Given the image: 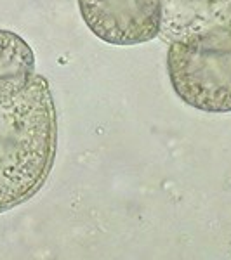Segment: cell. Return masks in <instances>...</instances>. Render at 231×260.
I'll return each instance as SVG.
<instances>
[{
  "label": "cell",
  "mask_w": 231,
  "mask_h": 260,
  "mask_svg": "<svg viewBox=\"0 0 231 260\" xmlns=\"http://www.w3.org/2000/svg\"><path fill=\"white\" fill-rule=\"evenodd\" d=\"M57 120L47 78L0 95V213L40 191L54 165Z\"/></svg>",
  "instance_id": "cell-1"
},
{
  "label": "cell",
  "mask_w": 231,
  "mask_h": 260,
  "mask_svg": "<svg viewBox=\"0 0 231 260\" xmlns=\"http://www.w3.org/2000/svg\"><path fill=\"white\" fill-rule=\"evenodd\" d=\"M167 71L176 95L205 113H231V47L169 44Z\"/></svg>",
  "instance_id": "cell-2"
},
{
  "label": "cell",
  "mask_w": 231,
  "mask_h": 260,
  "mask_svg": "<svg viewBox=\"0 0 231 260\" xmlns=\"http://www.w3.org/2000/svg\"><path fill=\"white\" fill-rule=\"evenodd\" d=\"M157 4L158 37L167 44L231 47V0H157Z\"/></svg>",
  "instance_id": "cell-3"
},
{
  "label": "cell",
  "mask_w": 231,
  "mask_h": 260,
  "mask_svg": "<svg viewBox=\"0 0 231 260\" xmlns=\"http://www.w3.org/2000/svg\"><path fill=\"white\" fill-rule=\"evenodd\" d=\"M87 28L110 45H137L160 30L157 0H77Z\"/></svg>",
  "instance_id": "cell-4"
},
{
  "label": "cell",
  "mask_w": 231,
  "mask_h": 260,
  "mask_svg": "<svg viewBox=\"0 0 231 260\" xmlns=\"http://www.w3.org/2000/svg\"><path fill=\"white\" fill-rule=\"evenodd\" d=\"M35 75V54L18 33L0 30V95L14 94Z\"/></svg>",
  "instance_id": "cell-5"
}]
</instances>
